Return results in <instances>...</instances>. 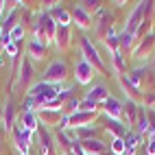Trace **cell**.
Instances as JSON below:
<instances>
[{"mask_svg": "<svg viewBox=\"0 0 155 155\" xmlns=\"http://www.w3.org/2000/svg\"><path fill=\"white\" fill-rule=\"evenodd\" d=\"M55 35H57V22L44 9V11H39V15L33 20V39H37V42L48 46V44L55 42Z\"/></svg>", "mask_w": 155, "mask_h": 155, "instance_id": "6da1fadb", "label": "cell"}, {"mask_svg": "<svg viewBox=\"0 0 155 155\" xmlns=\"http://www.w3.org/2000/svg\"><path fill=\"white\" fill-rule=\"evenodd\" d=\"M79 53H81V59H85L96 72H105V70H107L105 61H103V57H101V53H98V48L92 44V39H90L87 35L79 37Z\"/></svg>", "mask_w": 155, "mask_h": 155, "instance_id": "7a4b0ae2", "label": "cell"}, {"mask_svg": "<svg viewBox=\"0 0 155 155\" xmlns=\"http://www.w3.org/2000/svg\"><path fill=\"white\" fill-rule=\"evenodd\" d=\"M66 79H68L66 59H53L42 74V81L44 83H50V85H61V83H66Z\"/></svg>", "mask_w": 155, "mask_h": 155, "instance_id": "3957f363", "label": "cell"}, {"mask_svg": "<svg viewBox=\"0 0 155 155\" xmlns=\"http://www.w3.org/2000/svg\"><path fill=\"white\" fill-rule=\"evenodd\" d=\"M35 140H37V149L39 155H57V147H55V138L53 131L39 125V129L35 131Z\"/></svg>", "mask_w": 155, "mask_h": 155, "instance_id": "277c9868", "label": "cell"}, {"mask_svg": "<svg viewBox=\"0 0 155 155\" xmlns=\"http://www.w3.org/2000/svg\"><path fill=\"white\" fill-rule=\"evenodd\" d=\"M153 53H155V33H149L147 37L136 42V46L131 50V57L136 61H142L144 57H153Z\"/></svg>", "mask_w": 155, "mask_h": 155, "instance_id": "5b68a950", "label": "cell"}, {"mask_svg": "<svg viewBox=\"0 0 155 155\" xmlns=\"http://www.w3.org/2000/svg\"><path fill=\"white\" fill-rule=\"evenodd\" d=\"M0 122H2V129L9 131V133H13V129L18 127V109H15L11 98L5 101L2 111H0Z\"/></svg>", "mask_w": 155, "mask_h": 155, "instance_id": "8992f818", "label": "cell"}, {"mask_svg": "<svg viewBox=\"0 0 155 155\" xmlns=\"http://www.w3.org/2000/svg\"><path fill=\"white\" fill-rule=\"evenodd\" d=\"M33 74H35L33 61L28 57H22V61H20V66H18V85L24 92H28V87L33 85Z\"/></svg>", "mask_w": 155, "mask_h": 155, "instance_id": "52a82bcc", "label": "cell"}, {"mask_svg": "<svg viewBox=\"0 0 155 155\" xmlns=\"http://www.w3.org/2000/svg\"><path fill=\"white\" fill-rule=\"evenodd\" d=\"M37 118H39V125L46 127V129H59L61 122H64V111L61 109H39L37 111Z\"/></svg>", "mask_w": 155, "mask_h": 155, "instance_id": "ba28073f", "label": "cell"}, {"mask_svg": "<svg viewBox=\"0 0 155 155\" xmlns=\"http://www.w3.org/2000/svg\"><path fill=\"white\" fill-rule=\"evenodd\" d=\"M98 118V111H77L72 116H66L68 120V129H83V127H92V122Z\"/></svg>", "mask_w": 155, "mask_h": 155, "instance_id": "9c48e42d", "label": "cell"}, {"mask_svg": "<svg viewBox=\"0 0 155 155\" xmlns=\"http://www.w3.org/2000/svg\"><path fill=\"white\" fill-rule=\"evenodd\" d=\"M11 138H13V144H15V149L18 153H31V144H35V133H31L22 127H15L13 133H11Z\"/></svg>", "mask_w": 155, "mask_h": 155, "instance_id": "30bf717a", "label": "cell"}, {"mask_svg": "<svg viewBox=\"0 0 155 155\" xmlns=\"http://www.w3.org/2000/svg\"><path fill=\"white\" fill-rule=\"evenodd\" d=\"M94 74H96V70L92 68L85 59H77V64H74V81L79 85H90L92 81H94Z\"/></svg>", "mask_w": 155, "mask_h": 155, "instance_id": "8fae6325", "label": "cell"}, {"mask_svg": "<svg viewBox=\"0 0 155 155\" xmlns=\"http://www.w3.org/2000/svg\"><path fill=\"white\" fill-rule=\"evenodd\" d=\"M114 28V22H111V13L107 9H101V11L94 15V33L98 39H105L107 33Z\"/></svg>", "mask_w": 155, "mask_h": 155, "instance_id": "7c38bea8", "label": "cell"}, {"mask_svg": "<svg viewBox=\"0 0 155 155\" xmlns=\"http://www.w3.org/2000/svg\"><path fill=\"white\" fill-rule=\"evenodd\" d=\"M144 15H147V2H138L136 9L131 11V15L127 18V24H125V28H122V31H127V33L136 35V31H138L140 24L144 22Z\"/></svg>", "mask_w": 155, "mask_h": 155, "instance_id": "4fadbf2b", "label": "cell"}, {"mask_svg": "<svg viewBox=\"0 0 155 155\" xmlns=\"http://www.w3.org/2000/svg\"><path fill=\"white\" fill-rule=\"evenodd\" d=\"M138 114H140V105L136 101L127 98L122 103V122L129 127V129H136V122H138Z\"/></svg>", "mask_w": 155, "mask_h": 155, "instance_id": "5bb4252c", "label": "cell"}, {"mask_svg": "<svg viewBox=\"0 0 155 155\" xmlns=\"http://www.w3.org/2000/svg\"><path fill=\"white\" fill-rule=\"evenodd\" d=\"M18 127H22L31 133H35L39 129V118H37V111H31V109H20L18 114Z\"/></svg>", "mask_w": 155, "mask_h": 155, "instance_id": "9a60e30c", "label": "cell"}, {"mask_svg": "<svg viewBox=\"0 0 155 155\" xmlns=\"http://www.w3.org/2000/svg\"><path fill=\"white\" fill-rule=\"evenodd\" d=\"M83 98H87V101H92V103H96L98 109H101V105L109 98V90H107L105 83H94V85L87 87V92H85Z\"/></svg>", "mask_w": 155, "mask_h": 155, "instance_id": "2e32d148", "label": "cell"}, {"mask_svg": "<svg viewBox=\"0 0 155 155\" xmlns=\"http://www.w3.org/2000/svg\"><path fill=\"white\" fill-rule=\"evenodd\" d=\"M98 111H103V114H105V118L122 120V103H120L118 98H114V96H109L105 103H103Z\"/></svg>", "mask_w": 155, "mask_h": 155, "instance_id": "e0dca14e", "label": "cell"}, {"mask_svg": "<svg viewBox=\"0 0 155 155\" xmlns=\"http://www.w3.org/2000/svg\"><path fill=\"white\" fill-rule=\"evenodd\" d=\"M59 53H66V50L72 46V28L70 26H57V35H55V42Z\"/></svg>", "mask_w": 155, "mask_h": 155, "instance_id": "ac0fdd59", "label": "cell"}, {"mask_svg": "<svg viewBox=\"0 0 155 155\" xmlns=\"http://www.w3.org/2000/svg\"><path fill=\"white\" fill-rule=\"evenodd\" d=\"M81 149L85 155H103L109 151V144H105L101 138H92V140H83L81 142Z\"/></svg>", "mask_w": 155, "mask_h": 155, "instance_id": "d6986e66", "label": "cell"}, {"mask_svg": "<svg viewBox=\"0 0 155 155\" xmlns=\"http://www.w3.org/2000/svg\"><path fill=\"white\" fill-rule=\"evenodd\" d=\"M72 24H74L77 28H81V31H87V28H92V15L77 5L74 9H72Z\"/></svg>", "mask_w": 155, "mask_h": 155, "instance_id": "ffe728a7", "label": "cell"}, {"mask_svg": "<svg viewBox=\"0 0 155 155\" xmlns=\"http://www.w3.org/2000/svg\"><path fill=\"white\" fill-rule=\"evenodd\" d=\"M26 57L33 61H42L46 57V44L42 42H37V39H28V44H26Z\"/></svg>", "mask_w": 155, "mask_h": 155, "instance_id": "44dd1931", "label": "cell"}, {"mask_svg": "<svg viewBox=\"0 0 155 155\" xmlns=\"http://www.w3.org/2000/svg\"><path fill=\"white\" fill-rule=\"evenodd\" d=\"M105 129H107V133L111 138H125L131 131L122 120H114V118H105Z\"/></svg>", "mask_w": 155, "mask_h": 155, "instance_id": "7402d4cb", "label": "cell"}, {"mask_svg": "<svg viewBox=\"0 0 155 155\" xmlns=\"http://www.w3.org/2000/svg\"><path fill=\"white\" fill-rule=\"evenodd\" d=\"M142 136H140V133L138 131H129L127 133V136H125V144H127V151H125V155H136V151L142 147Z\"/></svg>", "mask_w": 155, "mask_h": 155, "instance_id": "603a6c76", "label": "cell"}, {"mask_svg": "<svg viewBox=\"0 0 155 155\" xmlns=\"http://www.w3.org/2000/svg\"><path fill=\"white\" fill-rule=\"evenodd\" d=\"M111 70L116 72L118 77H125L127 74V61H125V55H122L120 50L111 55Z\"/></svg>", "mask_w": 155, "mask_h": 155, "instance_id": "cb8c5ba5", "label": "cell"}, {"mask_svg": "<svg viewBox=\"0 0 155 155\" xmlns=\"http://www.w3.org/2000/svg\"><path fill=\"white\" fill-rule=\"evenodd\" d=\"M109 151H111V155H125V151H127L125 138H111V142H109Z\"/></svg>", "mask_w": 155, "mask_h": 155, "instance_id": "d4e9b609", "label": "cell"}, {"mask_svg": "<svg viewBox=\"0 0 155 155\" xmlns=\"http://www.w3.org/2000/svg\"><path fill=\"white\" fill-rule=\"evenodd\" d=\"M98 127H83V129H77V138L83 142V140H92V138H98Z\"/></svg>", "mask_w": 155, "mask_h": 155, "instance_id": "484cf974", "label": "cell"}, {"mask_svg": "<svg viewBox=\"0 0 155 155\" xmlns=\"http://www.w3.org/2000/svg\"><path fill=\"white\" fill-rule=\"evenodd\" d=\"M79 7H81V9H83V11H87L90 15H92V13H94V15H96V13L101 11V9H103V7H101V2H98V0H94V2H92V0H83V2H79Z\"/></svg>", "mask_w": 155, "mask_h": 155, "instance_id": "4316f807", "label": "cell"}, {"mask_svg": "<svg viewBox=\"0 0 155 155\" xmlns=\"http://www.w3.org/2000/svg\"><path fill=\"white\" fill-rule=\"evenodd\" d=\"M9 35H11V42H15V44H20V42H22V37L26 35V26H22V24H18L13 31H11V33H9Z\"/></svg>", "mask_w": 155, "mask_h": 155, "instance_id": "83f0119b", "label": "cell"}, {"mask_svg": "<svg viewBox=\"0 0 155 155\" xmlns=\"http://www.w3.org/2000/svg\"><path fill=\"white\" fill-rule=\"evenodd\" d=\"M142 103L147 105V109H155V90H151V92H144Z\"/></svg>", "mask_w": 155, "mask_h": 155, "instance_id": "f1b7e54d", "label": "cell"}, {"mask_svg": "<svg viewBox=\"0 0 155 155\" xmlns=\"http://www.w3.org/2000/svg\"><path fill=\"white\" fill-rule=\"evenodd\" d=\"M5 53H7L9 57H15V55H18V44H15V42H11V44L5 48Z\"/></svg>", "mask_w": 155, "mask_h": 155, "instance_id": "f546056e", "label": "cell"}, {"mask_svg": "<svg viewBox=\"0 0 155 155\" xmlns=\"http://www.w3.org/2000/svg\"><path fill=\"white\" fill-rule=\"evenodd\" d=\"M7 9H9V5H7V2H2V0H0V15H5V13H7Z\"/></svg>", "mask_w": 155, "mask_h": 155, "instance_id": "4dcf8cb0", "label": "cell"}, {"mask_svg": "<svg viewBox=\"0 0 155 155\" xmlns=\"http://www.w3.org/2000/svg\"><path fill=\"white\" fill-rule=\"evenodd\" d=\"M18 155H31V153H18Z\"/></svg>", "mask_w": 155, "mask_h": 155, "instance_id": "1f68e13d", "label": "cell"}, {"mask_svg": "<svg viewBox=\"0 0 155 155\" xmlns=\"http://www.w3.org/2000/svg\"><path fill=\"white\" fill-rule=\"evenodd\" d=\"M0 155H2V149H0Z\"/></svg>", "mask_w": 155, "mask_h": 155, "instance_id": "d6a6232c", "label": "cell"}, {"mask_svg": "<svg viewBox=\"0 0 155 155\" xmlns=\"http://www.w3.org/2000/svg\"><path fill=\"white\" fill-rule=\"evenodd\" d=\"M0 125H2V122H0Z\"/></svg>", "mask_w": 155, "mask_h": 155, "instance_id": "836d02e7", "label": "cell"}]
</instances>
